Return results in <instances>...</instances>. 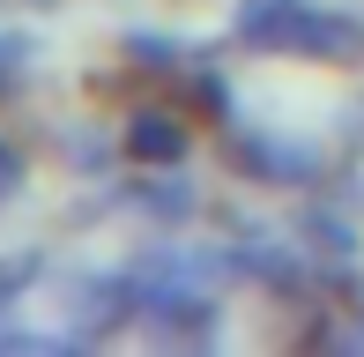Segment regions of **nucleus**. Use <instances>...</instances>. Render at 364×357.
Masks as SVG:
<instances>
[{
    "label": "nucleus",
    "mask_w": 364,
    "mask_h": 357,
    "mask_svg": "<svg viewBox=\"0 0 364 357\" xmlns=\"http://www.w3.org/2000/svg\"><path fill=\"white\" fill-rule=\"evenodd\" d=\"M305 238H312L320 253H335V261H342V253L357 261V223L335 216V208H305Z\"/></svg>",
    "instance_id": "0eeeda50"
},
{
    "label": "nucleus",
    "mask_w": 364,
    "mask_h": 357,
    "mask_svg": "<svg viewBox=\"0 0 364 357\" xmlns=\"http://www.w3.org/2000/svg\"><path fill=\"white\" fill-rule=\"evenodd\" d=\"M290 15H297V0H238L230 38H238V45H260V53H275V38H283Z\"/></svg>",
    "instance_id": "39448f33"
},
{
    "label": "nucleus",
    "mask_w": 364,
    "mask_h": 357,
    "mask_svg": "<svg viewBox=\"0 0 364 357\" xmlns=\"http://www.w3.org/2000/svg\"><path fill=\"white\" fill-rule=\"evenodd\" d=\"M119 156L127 164H141V171H171L178 156H186V112H164V105H141V112H127V127H119Z\"/></svg>",
    "instance_id": "7ed1b4c3"
},
{
    "label": "nucleus",
    "mask_w": 364,
    "mask_h": 357,
    "mask_svg": "<svg viewBox=\"0 0 364 357\" xmlns=\"http://www.w3.org/2000/svg\"><path fill=\"white\" fill-rule=\"evenodd\" d=\"M23 178H30V171H23V149L0 134V201H15V193H23Z\"/></svg>",
    "instance_id": "1a4fd4ad"
},
{
    "label": "nucleus",
    "mask_w": 364,
    "mask_h": 357,
    "mask_svg": "<svg viewBox=\"0 0 364 357\" xmlns=\"http://www.w3.org/2000/svg\"><path fill=\"white\" fill-rule=\"evenodd\" d=\"M127 201H134V208H149L156 223H186L193 208H201V193H193L186 178H149V186H134Z\"/></svg>",
    "instance_id": "423d86ee"
},
{
    "label": "nucleus",
    "mask_w": 364,
    "mask_h": 357,
    "mask_svg": "<svg viewBox=\"0 0 364 357\" xmlns=\"http://www.w3.org/2000/svg\"><path fill=\"white\" fill-rule=\"evenodd\" d=\"M275 53L320 60V68H357V60H364V15H350V8H320V0H297V15L283 23Z\"/></svg>",
    "instance_id": "f257e3e1"
},
{
    "label": "nucleus",
    "mask_w": 364,
    "mask_h": 357,
    "mask_svg": "<svg viewBox=\"0 0 364 357\" xmlns=\"http://www.w3.org/2000/svg\"><path fill=\"white\" fill-rule=\"evenodd\" d=\"M30 275H38V253H23V261H8V268H0V313L15 305V290H23Z\"/></svg>",
    "instance_id": "9d476101"
},
{
    "label": "nucleus",
    "mask_w": 364,
    "mask_h": 357,
    "mask_svg": "<svg viewBox=\"0 0 364 357\" xmlns=\"http://www.w3.org/2000/svg\"><path fill=\"white\" fill-rule=\"evenodd\" d=\"M23 82H30V45L0 30V105H15V97H23Z\"/></svg>",
    "instance_id": "6e6552de"
},
{
    "label": "nucleus",
    "mask_w": 364,
    "mask_h": 357,
    "mask_svg": "<svg viewBox=\"0 0 364 357\" xmlns=\"http://www.w3.org/2000/svg\"><path fill=\"white\" fill-rule=\"evenodd\" d=\"M223 156L238 164V178H260V186H312V178H320V156L290 149V142L260 134V127H245V119H223Z\"/></svg>",
    "instance_id": "f03ea898"
},
{
    "label": "nucleus",
    "mask_w": 364,
    "mask_h": 357,
    "mask_svg": "<svg viewBox=\"0 0 364 357\" xmlns=\"http://www.w3.org/2000/svg\"><path fill=\"white\" fill-rule=\"evenodd\" d=\"M141 320V283L134 275H97V283H82V335H112V328H134Z\"/></svg>",
    "instance_id": "20e7f679"
}]
</instances>
